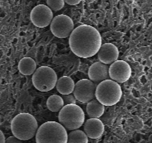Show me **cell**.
I'll list each match as a JSON object with an SVG mask.
<instances>
[{"instance_id":"1","label":"cell","mask_w":152,"mask_h":143,"mask_svg":"<svg viewBox=\"0 0 152 143\" xmlns=\"http://www.w3.org/2000/svg\"><path fill=\"white\" fill-rule=\"evenodd\" d=\"M102 45L99 31L91 25H82L73 30L69 36V46L73 53L83 58L97 54Z\"/></svg>"},{"instance_id":"2","label":"cell","mask_w":152,"mask_h":143,"mask_svg":"<svg viewBox=\"0 0 152 143\" xmlns=\"http://www.w3.org/2000/svg\"><path fill=\"white\" fill-rule=\"evenodd\" d=\"M10 128L13 136L23 141L31 139L36 135L38 124L32 115L20 113L13 118Z\"/></svg>"},{"instance_id":"3","label":"cell","mask_w":152,"mask_h":143,"mask_svg":"<svg viewBox=\"0 0 152 143\" xmlns=\"http://www.w3.org/2000/svg\"><path fill=\"white\" fill-rule=\"evenodd\" d=\"M67 139L66 129L56 122L42 124L36 133L37 143H67Z\"/></svg>"},{"instance_id":"4","label":"cell","mask_w":152,"mask_h":143,"mask_svg":"<svg viewBox=\"0 0 152 143\" xmlns=\"http://www.w3.org/2000/svg\"><path fill=\"white\" fill-rule=\"evenodd\" d=\"M121 86L114 80L108 79L96 85L95 98L104 106H113L121 99Z\"/></svg>"},{"instance_id":"5","label":"cell","mask_w":152,"mask_h":143,"mask_svg":"<svg viewBox=\"0 0 152 143\" xmlns=\"http://www.w3.org/2000/svg\"><path fill=\"white\" fill-rule=\"evenodd\" d=\"M59 122L68 130H78L85 122V113L77 104L64 105L59 110Z\"/></svg>"},{"instance_id":"6","label":"cell","mask_w":152,"mask_h":143,"mask_svg":"<svg viewBox=\"0 0 152 143\" xmlns=\"http://www.w3.org/2000/svg\"><path fill=\"white\" fill-rule=\"evenodd\" d=\"M57 76L53 69L48 66H41L37 69L32 77L34 87L40 92H48L56 86Z\"/></svg>"},{"instance_id":"7","label":"cell","mask_w":152,"mask_h":143,"mask_svg":"<svg viewBox=\"0 0 152 143\" xmlns=\"http://www.w3.org/2000/svg\"><path fill=\"white\" fill-rule=\"evenodd\" d=\"M50 31L58 38H67L74 30V22L67 15H57L50 22Z\"/></svg>"},{"instance_id":"8","label":"cell","mask_w":152,"mask_h":143,"mask_svg":"<svg viewBox=\"0 0 152 143\" xmlns=\"http://www.w3.org/2000/svg\"><path fill=\"white\" fill-rule=\"evenodd\" d=\"M96 84L88 79L79 80L74 86L73 95L76 100L82 103H88L95 98Z\"/></svg>"},{"instance_id":"9","label":"cell","mask_w":152,"mask_h":143,"mask_svg":"<svg viewBox=\"0 0 152 143\" xmlns=\"http://www.w3.org/2000/svg\"><path fill=\"white\" fill-rule=\"evenodd\" d=\"M108 74L111 80L117 83H124L131 77L132 69L126 61L116 60L108 68Z\"/></svg>"},{"instance_id":"10","label":"cell","mask_w":152,"mask_h":143,"mask_svg":"<svg viewBox=\"0 0 152 143\" xmlns=\"http://www.w3.org/2000/svg\"><path fill=\"white\" fill-rule=\"evenodd\" d=\"M52 10L45 4H39L31 12V20L35 26L45 28L49 25L53 19Z\"/></svg>"},{"instance_id":"11","label":"cell","mask_w":152,"mask_h":143,"mask_svg":"<svg viewBox=\"0 0 152 143\" xmlns=\"http://www.w3.org/2000/svg\"><path fill=\"white\" fill-rule=\"evenodd\" d=\"M99 62L104 64H111L117 60L119 57V50L116 46L111 43L101 45L97 52Z\"/></svg>"},{"instance_id":"12","label":"cell","mask_w":152,"mask_h":143,"mask_svg":"<svg viewBox=\"0 0 152 143\" xmlns=\"http://www.w3.org/2000/svg\"><path fill=\"white\" fill-rule=\"evenodd\" d=\"M109 67L101 62H96L92 64L88 69V77L90 80L94 83H99L110 78L108 74Z\"/></svg>"},{"instance_id":"13","label":"cell","mask_w":152,"mask_h":143,"mask_svg":"<svg viewBox=\"0 0 152 143\" xmlns=\"http://www.w3.org/2000/svg\"><path fill=\"white\" fill-rule=\"evenodd\" d=\"M104 125L99 119H90L84 122V131L88 137L97 139L103 134Z\"/></svg>"},{"instance_id":"14","label":"cell","mask_w":152,"mask_h":143,"mask_svg":"<svg viewBox=\"0 0 152 143\" xmlns=\"http://www.w3.org/2000/svg\"><path fill=\"white\" fill-rule=\"evenodd\" d=\"M74 86H75V83L71 77H68V76H62L58 79L55 86L60 94L68 95V94L72 93Z\"/></svg>"},{"instance_id":"15","label":"cell","mask_w":152,"mask_h":143,"mask_svg":"<svg viewBox=\"0 0 152 143\" xmlns=\"http://www.w3.org/2000/svg\"><path fill=\"white\" fill-rule=\"evenodd\" d=\"M86 112L91 119H99L105 113V106L94 98L87 104Z\"/></svg>"},{"instance_id":"16","label":"cell","mask_w":152,"mask_h":143,"mask_svg":"<svg viewBox=\"0 0 152 143\" xmlns=\"http://www.w3.org/2000/svg\"><path fill=\"white\" fill-rule=\"evenodd\" d=\"M19 70L24 75H31L37 69V64L34 60L31 57H24L19 61Z\"/></svg>"},{"instance_id":"17","label":"cell","mask_w":152,"mask_h":143,"mask_svg":"<svg viewBox=\"0 0 152 143\" xmlns=\"http://www.w3.org/2000/svg\"><path fill=\"white\" fill-rule=\"evenodd\" d=\"M88 136L83 131L80 130H74L68 135L67 143H88Z\"/></svg>"},{"instance_id":"18","label":"cell","mask_w":152,"mask_h":143,"mask_svg":"<svg viewBox=\"0 0 152 143\" xmlns=\"http://www.w3.org/2000/svg\"><path fill=\"white\" fill-rule=\"evenodd\" d=\"M64 102L61 96L53 95L47 100V107L52 112H58L63 107Z\"/></svg>"},{"instance_id":"19","label":"cell","mask_w":152,"mask_h":143,"mask_svg":"<svg viewBox=\"0 0 152 143\" xmlns=\"http://www.w3.org/2000/svg\"><path fill=\"white\" fill-rule=\"evenodd\" d=\"M47 5L53 11L60 10L65 6L64 0H47Z\"/></svg>"},{"instance_id":"20","label":"cell","mask_w":152,"mask_h":143,"mask_svg":"<svg viewBox=\"0 0 152 143\" xmlns=\"http://www.w3.org/2000/svg\"><path fill=\"white\" fill-rule=\"evenodd\" d=\"M64 102V105H68V104H76V98H74V95L68 94V95H62L61 96Z\"/></svg>"},{"instance_id":"21","label":"cell","mask_w":152,"mask_h":143,"mask_svg":"<svg viewBox=\"0 0 152 143\" xmlns=\"http://www.w3.org/2000/svg\"><path fill=\"white\" fill-rule=\"evenodd\" d=\"M4 143H23L22 140L16 138L15 136H10L5 139V142Z\"/></svg>"},{"instance_id":"22","label":"cell","mask_w":152,"mask_h":143,"mask_svg":"<svg viewBox=\"0 0 152 143\" xmlns=\"http://www.w3.org/2000/svg\"><path fill=\"white\" fill-rule=\"evenodd\" d=\"M81 1L82 0H64L65 2L70 4V5H76V4H78L79 3H80Z\"/></svg>"},{"instance_id":"23","label":"cell","mask_w":152,"mask_h":143,"mask_svg":"<svg viewBox=\"0 0 152 143\" xmlns=\"http://www.w3.org/2000/svg\"><path fill=\"white\" fill-rule=\"evenodd\" d=\"M4 142H5V137H4V135L2 133V131L0 130V143Z\"/></svg>"}]
</instances>
